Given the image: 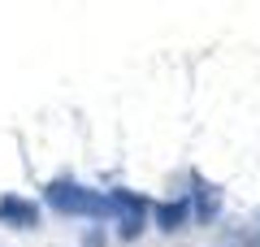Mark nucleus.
Wrapping results in <instances>:
<instances>
[{"label":"nucleus","mask_w":260,"mask_h":247,"mask_svg":"<svg viewBox=\"0 0 260 247\" xmlns=\"http://www.w3.org/2000/svg\"><path fill=\"white\" fill-rule=\"evenodd\" d=\"M186 212H191V204L186 200H169V204H160L156 208V221H160V230H182V221H186Z\"/></svg>","instance_id":"20e7f679"},{"label":"nucleus","mask_w":260,"mask_h":247,"mask_svg":"<svg viewBox=\"0 0 260 247\" xmlns=\"http://www.w3.org/2000/svg\"><path fill=\"white\" fill-rule=\"evenodd\" d=\"M0 221L30 230V226H39V212H35V204L22 200V195H5V200H0Z\"/></svg>","instance_id":"7ed1b4c3"},{"label":"nucleus","mask_w":260,"mask_h":247,"mask_svg":"<svg viewBox=\"0 0 260 247\" xmlns=\"http://www.w3.org/2000/svg\"><path fill=\"white\" fill-rule=\"evenodd\" d=\"M148 208L152 204L143 200V195H135V191H113L109 195V217H117V234L126 238H139V230H143V221H148Z\"/></svg>","instance_id":"f03ea898"},{"label":"nucleus","mask_w":260,"mask_h":247,"mask_svg":"<svg viewBox=\"0 0 260 247\" xmlns=\"http://www.w3.org/2000/svg\"><path fill=\"white\" fill-rule=\"evenodd\" d=\"M44 200H48L52 212H65V217H109V195L87 191V187H78L74 178H56V182H48Z\"/></svg>","instance_id":"f257e3e1"}]
</instances>
